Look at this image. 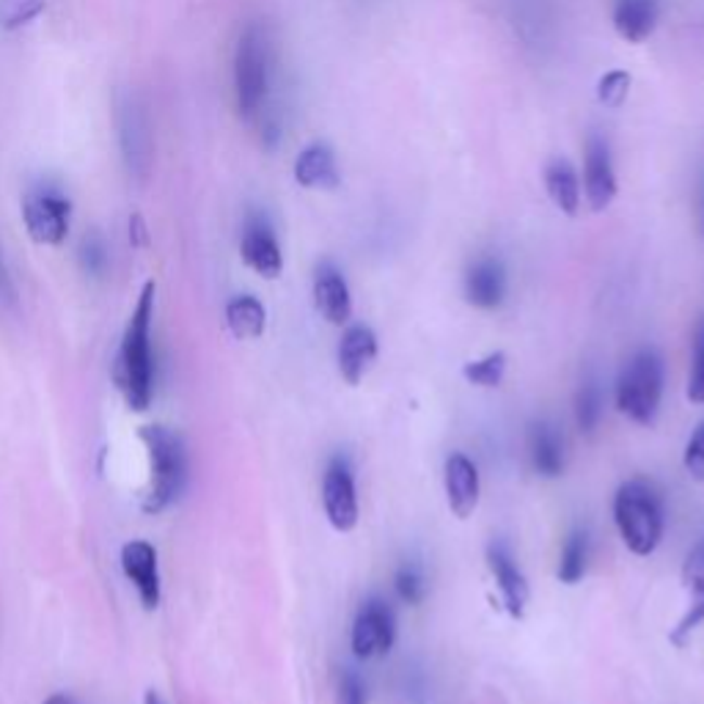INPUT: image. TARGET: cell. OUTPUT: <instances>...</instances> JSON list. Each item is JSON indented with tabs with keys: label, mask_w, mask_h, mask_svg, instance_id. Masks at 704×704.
<instances>
[{
	"label": "cell",
	"mask_w": 704,
	"mask_h": 704,
	"mask_svg": "<svg viewBox=\"0 0 704 704\" xmlns=\"http://www.w3.org/2000/svg\"><path fill=\"white\" fill-rule=\"evenodd\" d=\"M603 419V391L594 383L580 385L578 397H575V421H578L580 433H594Z\"/></svg>",
	"instance_id": "484cf974"
},
{
	"label": "cell",
	"mask_w": 704,
	"mask_h": 704,
	"mask_svg": "<svg viewBox=\"0 0 704 704\" xmlns=\"http://www.w3.org/2000/svg\"><path fill=\"white\" fill-rule=\"evenodd\" d=\"M116 127H119V143L125 163L136 177H143L152 163V132H149V119L143 107L138 105L136 97L125 100L116 111Z\"/></svg>",
	"instance_id": "30bf717a"
},
{
	"label": "cell",
	"mask_w": 704,
	"mask_h": 704,
	"mask_svg": "<svg viewBox=\"0 0 704 704\" xmlns=\"http://www.w3.org/2000/svg\"><path fill=\"white\" fill-rule=\"evenodd\" d=\"M619 193L611 146L603 136L592 132L584 149V199L592 213H605Z\"/></svg>",
	"instance_id": "9c48e42d"
},
{
	"label": "cell",
	"mask_w": 704,
	"mask_h": 704,
	"mask_svg": "<svg viewBox=\"0 0 704 704\" xmlns=\"http://www.w3.org/2000/svg\"><path fill=\"white\" fill-rule=\"evenodd\" d=\"M157 286L146 281L127 322L119 356L113 361V383L121 391L127 408L143 413L152 405L154 363H152V317Z\"/></svg>",
	"instance_id": "6da1fadb"
},
{
	"label": "cell",
	"mask_w": 704,
	"mask_h": 704,
	"mask_svg": "<svg viewBox=\"0 0 704 704\" xmlns=\"http://www.w3.org/2000/svg\"><path fill=\"white\" fill-rule=\"evenodd\" d=\"M686 397L691 405H704V320L699 322L696 333H693V358Z\"/></svg>",
	"instance_id": "83f0119b"
},
{
	"label": "cell",
	"mask_w": 704,
	"mask_h": 704,
	"mask_svg": "<svg viewBox=\"0 0 704 704\" xmlns=\"http://www.w3.org/2000/svg\"><path fill=\"white\" fill-rule=\"evenodd\" d=\"M80 259H84L86 270L100 272L105 267V248H102L100 240H84V248H80Z\"/></svg>",
	"instance_id": "d6a6232c"
},
{
	"label": "cell",
	"mask_w": 704,
	"mask_h": 704,
	"mask_svg": "<svg viewBox=\"0 0 704 704\" xmlns=\"http://www.w3.org/2000/svg\"><path fill=\"white\" fill-rule=\"evenodd\" d=\"M397 594L402 603L408 605H421L426 598V580L421 575L419 567L413 564H405L402 569L397 573Z\"/></svg>",
	"instance_id": "f1b7e54d"
},
{
	"label": "cell",
	"mask_w": 704,
	"mask_h": 704,
	"mask_svg": "<svg viewBox=\"0 0 704 704\" xmlns=\"http://www.w3.org/2000/svg\"><path fill=\"white\" fill-rule=\"evenodd\" d=\"M143 704H166V702H163V696L157 691H146V696H143Z\"/></svg>",
	"instance_id": "d590c367"
},
{
	"label": "cell",
	"mask_w": 704,
	"mask_h": 704,
	"mask_svg": "<svg viewBox=\"0 0 704 704\" xmlns=\"http://www.w3.org/2000/svg\"><path fill=\"white\" fill-rule=\"evenodd\" d=\"M528 451H532V465L539 476L545 479H556L564 471V444L562 435L553 424L539 421L532 426V440H528Z\"/></svg>",
	"instance_id": "7402d4cb"
},
{
	"label": "cell",
	"mask_w": 704,
	"mask_h": 704,
	"mask_svg": "<svg viewBox=\"0 0 704 704\" xmlns=\"http://www.w3.org/2000/svg\"><path fill=\"white\" fill-rule=\"evenodd\" d=\"M44 704H80L75 696H69V693H53V696L44 699Z\"/></svg>",
	"instance_id": "e575fe53"
},
{
	"label": "cell",
	"mask_w": 704,
	"mask_h": 704,
	"mask_svg": "<svg viewBox=\"0 0 704 704\" xmlns=\"http://www.w3.org/2000/svg\"><path fill=\"white\" fill-rule=\"evenodd\" d=\"M377 336L369 325H349L347 331L342 333V342H338V372H342L344 383L347 385H361L363 377L369 374V369L377 361Z\"/></svg>",
	"instance_id": "2e32d148"
},
{
	"label": "cell",
	"mask_w": 704,
	"mask_h": 704,
	"mask_svg": "<svg viewBox=\"0 0 704 704\" xmlns=\"http://www.w3.org/2000/svg\"><path fill=\"white\" fill-rule=\"evenodd\" d=\"M614 30L630 44L647 42L661 23V0H614Z\"/></svg>",
	"instance_id": "d6986e66"
},
{
	"label": "cell",
	"mask_w": 704,
	"mask_h": 704,
	"mask_svg": "<svg viewBox=\"0 0 704 704\" xmlns=\"http://www.w3.org/2000/svg\"><path fill=\"white\" fill-rule=\"evenodd\" d=\"M682 584H686L688 594H691V603H688L686 614H682V619L677 622V628L669 636V641L675 647H686L688 636L704 622V545H699L696 551H691V556L686 559Z\"/></svg>",
	"instance_id": "ac0fdd59"
},
{
	"label": "cell",
	"mask_w": 704,
	"mask_h": 704,
	"mask_svg": "<svg viewBox=\"0 0 704 704\" xmlns=\"http://www.w3.org/2000/svg\"><path fill=\"white\" fill-rule=\"evenodd\" d=\"M444 490L446 501H449V510L455 512V517L460 521H468L474 515L476 507H479V471H476L474 460L460 451L449 455L444 465Z\"/></svg>",
	"instance_id": "4fadbf2b"
},
{
	"label": "cell",
	"mask_w": 704,
	"mask_h": 704,
	"mask_svg": "<svg viewBox=\"0 0 704 704\" xmlns=\"http://www.w3.org/2000/svg\"><path fill=\"white\" fill-rule=\"evenodd\" d=\"M315 306L322 320L331 325L342 328L353 320V295L347 279L331 261H320L315 270Z\"/></svg>",
	"instance_id": "9a60e30c"
},
{
	"label": "cell",
	"mask_w": 704,
	"mask_h": 704,
	"mask_svg": "<svg viewBox=\"0 0 704 704\" xmlns=\"http://www.w3.org/2000/svg\"><path fill=\"white\" fill-rule=\"evenodd\" d=\"M586 559H589V539L584 532H573L562 548L559 559V580L567 586H575L586 575Z\"/></svg>",
	"instance_id": "cb8c5ba5"
},
{
	"label": "cell",
	"mask_w": 704,
	"mask_h": 704,
	"mask_svg": "<svg viewBox=\"0 0 704 704\" xmlns=\"http://www.w3.org/2000/svg\"><path fill=\"white\" fill-rule=\"evenodd\" d=\"M240 256L261 279H279L284 272V254H281L279 238L261 215H254L245 223L243 238H240Z\"/></svg>",
	"instance_id": "8fae6325"
},
{
	"label": "cell",
	"mask_w": 704,
	"mask_h": 704,
	"mask_svg": "<svg viewBox=\"0 0 704 704\" xmlns=\"http://www.w3.org/2000/svg\"><path fill=\"white\" fill-rule=\"evenodd\" d=\"M322 507H325L328 523L336 532L347 534L358 526V490H356V476L347 460L336 457L331 460V465L325 468L322 476Z\"/></svg>",
	"instance_id": "ba28073f"
},
{
	"label": "cell",
	"mask_w": 704,
	"mask_h": 704,
	"mask_svg": "<svg viewBox=\"0 0 704 704\" xmlns=\"http://www.w3.org/2000/svg\"><path fill=\"white\" fill-rule=\"evenodd\" d=\"M630 86H633V77L625 69H611L600 77L598 84V100L603 102L605 107H622L630 94Z\"/></svg>",
	"instance_id": "4316f807"
},
{
	"label": "cell",
	"mask_w": 704,
	"mask_h": 704,
	"mask_svg": "<svg viewBox=\"0 0 704 704\" xmlns=\"http://www.w3.org/2000/svg\"><path fill=\"white\" fill-rule=\"evenodd\" d=\"M44 12V0H23L17 9L12 12V17L7 20V28L14 30V28H23V25L34 23L39 14Z\"/></svg>",
	"instance_id": "1f68e13d"
},
{
	"label": "cell",
	"mask_w": 704,
	"mask_h": 704,
	"mask_svg": "<svg viewBox=\"0 0 704 704\" xmlns=\"http://www.w3.org/2000/svg\"><path fill=\"white\" fill-rule=\"evenodd\" d=\"M663 399V358L657 349H639L616 380V408L641 426H652Z\"/></svg>",
	"instance_id": "277c9868"
},
{
	"label": "cell",
	"mask_w": 704,
	"mask_h": 704,
	"mask_svg": "<svg viewBox=\"0 0 704 704\" xmlns=\"http://www.w3.org/2000/svg\"><path fill=\"white\" fill-rule=\"evenodd\" d=\"M295 182L308 190H336L342 184L336 154L328 143H311L297 154Z\"/></svg>",
	"instance_id": "ffe728a7"
},
{
	"label": "cell",
	"mask_w": 704,
	"mask_h": 704,
	"mask_svg": "<svg viewBox=\"0 0 704 704\" xmlns=\"http://www.w3.org/2000/svg\"><path fill=\"white\" fill-rule=\"evenodd\" d=\"M72 202L61 190L42 184L25 199L23 220L30 240L39 245H61L69 234Z\"/></svg>",
	"instance_id": "8992f818"
},
{
	"label": "cell",
	"mask_w": 704,
	"mask_h": 704,
	"mask_svg": "<svg viewBox=\"0 0 704 704\" xmlns=\"http://www.w3.org/2000/svg\"><path fill=\"white\" fill-rule=\"evenodd\" d=\"M614 523L630 553L652 556L666 528V510L655 485L647 479L622 482L614 496Z\"/></svg>",
	"instance_id": "7a4b0ae2"
},
{
	"label": "cell",
	"mask_w": 704,
	"mask_h": 704,
	"mask_svg": "<svg viewBox=\"0 0 704 704\" xmlns=\"http://www.w3.org/2000/svg\"><path fill=\"white\" fill-rule=\"evenodd\" d=\"M141 440L149 451V465H152V482H149L141 510L146 515H161L177 501L184 487V474H188L184 444L177 433L163 424L141 426Z\"/></svg>",
	"instance_id": "3957f363"
},
{
	"label": "cell",
	"mask_w": 704,
	"mask_h": 704,
	"mask_svg": "<svg viewBox=\"0 0 704 704\" xmlns=\"http://www.w3.org/2000/svg\"><path fill=\"white\" fill-rule=\"evenodd\" d=\"M130 240H132V245H138V248H143V245L149 243L146 226H143L141 215H132L130 218Z\"/></svg>",
	"instance_id": "836d02e7"
},
{
	"label": "cell",
	"mask_w": 704,
	"mask_h": 704,
	"mask_svg": "<svg viewBox=\"0 0 704 704\" xmlns=\"http://www.w3.org/2000/svg\"><path fill=\"white\" fill-rule=\"evenodd\" d=\"M545 190L551 195L556 209L567 218H575L584 202V190H580V177L567 157H553L545 166Z\"/></svg>",
	"instance_id": "44dd1931"
},
{
	"label": "cell",
	"mask_w": 704,
	"mask_h": 704,
	"mask_svg": "<svg viewBox=\"0 0 704 704\" xmlns=\"http://www.w3.org/2000/svg\"><path fill=\"white\" fill-rule=\"evenodd\" d=\"M487 567H490L492 578H496L507 614H510L512 619H523V616H526L528 598H532V589H528V580L526 575H523V569L517 567L515 559L510 556V551H507L503 545H490V548H487Z\"/></svg>",
	"instance_id": "5bb4252c"
},
{
	"label": "cell",
	"mask_w": 704,
	"mask_h": 704,
	"mask_svg": "<svg viewBox=\"0 0 704 704\" xmlns=\"http://www.w3.org/2000/svg\"><path fill=\"white\" fill-rule=\"evenodd\" d=\"M503 374H507V353H501V349L485 358H476V361H468L462 367L465 383L476 385V388H498L503 383Z\"/></svg>",
	"instance_id": "d4e9b609"
},
{
	"label": "cell",
	"mask_w": 704,
	"mask_h": 704,
	"mask_svg": "<svg viewBox=\"0 0 704 704\" xmlns=\"http://www.w3.org/2000/svg\"><path fill=\"white\" fill-rule=\"evenodd\" d=\"M394 641H397V614H394V609L383 598L363 600L356 622H353V633H349V644H353L356 657L372 661V657L388 655Z\"/></svg>",
	"instance_id": "52a82bcc"
},
{
	"label": "cell",
	"mask_w": 704,
	"mask_h": 704,
	"mask_svg": "<svg viewBox=\"0 0 704 704\" xmlns=\"http://www.w3.org/2000/svg\"><path fill=\"white\" fill-rule=\"evenodd\" d=\"M682 465H686L688 476H691L693 482H704V421L693 430L691 438H688Z\"/></svg>",
	"instance_id": "f546056e"
},
{
	"label": "cell",
	"mask_w": 704,
	"mask_h": 704,
	"mask_svg": "<svg viewBox=\"0 0 704 704\" xmlns=\"http://www.w3.org/2000/svg\"><path fill=\"white\" fill-rule=\"evenodd\" d=\"M336 704H367V682L356 669H344L338 677Z\"/></svg>",
	"instance_id": "4dcf8cb0"
},
{
	"label": "cell",
	"mask_w": 704,
	"mask_h": 704,
	"mask_svg": "<svg viewBox=\"0 0 704 704\" xmlns=\"http://www.w3.org/2000/svg\"><path fill=\"white\" fill-rule=\"evenodd\" d=\"M121 569L136 586L143 609L154 611L161 605V569H157V551L146 539H132L121 548Z\"/></svg>",
	"instance_id": "7c38bea8"
},
{
	"label": "cell",
	"mask_w": 704,
	"mask_h": 704,
	"mask_svg": "<svg viewBox=\"0 0 704 704\" xmlns=\"http://www.w3.org/2000/svg\"><path fill=\"white\" fill-rule=\"evenodd\" d=\"M507 297V270L498 259H476L465 272V300L482 311H492Z\"/></svg>",
	"instance_id": "e0dca14e"
},
{
	"label": "cell",
	"mask_w": 704,
	"mask_h": 704,
	"mask_svg": "<svg viewBox=\"0 0 704 704\" xmlns=\"http://www.w3.org/2000/svg\"><path fill=\"white\" fill-rule=\"evenodd\" d=\"M270 91V39L259 23H251L234 50V97L243 119H256Z\"/></svg>",
	"instance_id": "5b68a950"
},
{
	"label": "cell",
	"mask_w": 704,
	"mask_h": 704,
	"mask_svg": "<svg viewBox=\"0 0 704 704\" xmlns=\"http://www.w3.org/2000/svg\"><path fill=\"white\" fill-rule=\"evenodd\" d=\"M226 325L238 338H259L267 328V308L259 297L238 295L226 303Z\"/></svg>",
	"instance_id": "603a6c76"
}]
</instances>
